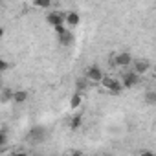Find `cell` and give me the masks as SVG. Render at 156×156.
<instances>
[{
  "instance_id": "cell-1",
  "label": "cell",
  "mask_w": 156,
  "mask_h": 156,
  "mask_svg": "<svg viewBox=\"0 0 156 156\" xmlns=\"http://www.w3.org/2000/svg\"><path fill=\"white\" fill-rule=\"evenodd\" d=\"M101 85H103V88H107V90H108L112 96H119V94L123 92V88H125L121 81L114 79V77H108V75H105V77H103Z\"/></svg>"
},
{
  "instance_id": "cell-2",
  "label": "cell",
  "mask_w": 156,
  "mask_h": 156,
  "mask_svg": "<svg viewBox=\"0 0 156 156\" xmlns=\"http://www.w3.org/2000/svg\"><path fill=\"white\" fill-rule=\"evenodd\" d=\"M85 77H87L88 81H92V83H101L105 75H103V70H101L98 64H92V66H88V70H87Z\"/></svg>"
},
{
  "instance_id": "cell-3",
  "label": "cell",
  "mask_w": 156,
  "mask_h": 156,
  "mask_svg": "<svg viewBox=\"0 0 156 156\" xmlns=\"http://www.w3.org/2000/svg\"><path fill=\"white\" fill-rule=\"evenodd\" d=\"M121 83H123L125 88H132V87H136V85L140 83V73H136L134 70L125 72L123 77H121Z\"/></svg>"
},
{
  "instance_id": "cell-4",
  "label": "cell",
  "mask_w": 156,
  "mask_h": 156,
  "mask_svg": "<svg viewBox=\"0 0 156 156\" xmlns=\"http://www.w3.org/2000/svg\"><path fill=\"white\" fill-rule=\"evenodd\" d=\"M46 22L51 26V28H57V26H64L66 24V15L59 13V11H51L46 15Z\"/></svg>"
},
{
  "instance_id": "cell-5",
  "label": "cell",
  "mask_w": 156,
  "mask_h": 156,
  "mask_svg": "<svg viewBox=\"0 0 156 156\" xmlns=\"http://www.w3.org/2000/svg\"><path fill=\"white\" fill-rule=\"evenodd\" d=\"M114 64L119 66V68H127V66H130V64H132V57H130V53H129V51H119V53H116V55H114Z\"/></svg>"
},
{
  "instance_id": "cell-6",
  "label": "cell",
  "mask_w": 156,
  "mask_h": 156,
  "mask_svg": "<svg viewBox=\"0 0 156 156\" xmlns=\"http://www.w3.org/2000/svg\"><path fill=\"white\" fill-rule=\"evenodd\" d=\"M132 70H134L136 73L143 75V73H147V72L151 70V62H149L147 59H136V61H132Z\"/></svg>"
},
{
  "instance_id": "cell-7",
  "label": "cell",
  "mask_w": 156,
  "mask_h": 156,
  "mask_svg": "<svg viewBox=\"0 0 156 156\" xmlns=\"http://www.w3.org/2000/svg\"><path fill=\"white\" fill-rule=\"evenodd\" d=\"M57 39H59V42H61L62 46H70V44L73 42V33L66 28V30H62L61 33H57Z\"/></svg>"
},
{
  "instance_id": "cell-8",
  "label": "cell",
  "mask_w": 156,
  "mask_h": 156,
  "mask_svg": "<svg viewBox=\"0 0 156 156\" xmlns=\"http://www.w3.org/2000/svg\"><path fill=\"white\" fill-rule=\"evenodd\" d=\"M44 136H46V130H44V129H41V127H35V129H31V130H30V134H28V138H30L33 143H39V141H42V140H44Z\"/></svg>"
},
{
  "instance_id": "cell-9",
  "label": "cell",
  "mask_w": 156,
  "mask_h": 156,
  "mask_svg": "<svg viewBox=\"0 0 156 156\" xmlns=\"http://www.w3.org/2000/svg\"><path fill=\"white\" fill-rule=\"evenodd\" d=\"M79 24H81V17L77 15L75 11L66 13V26H68V28H77Z\"/></svg>"
},
{
  "instance_id": "cell-10",
  "label": "cell",
  "mask_w": 156,
  "mask_h": 156,
  "mask_svg": "<svg viewBox=\"0 0 156 156\" xmlns=\"http://www.w3.org/2000/svg\"><path fill=\"white\" fill-rule=\"evenodd\" d=\"M81 103H83V96H81V92H77V94H73L72 99H70V108H72V110H77V108L81 107Z\"/></svg>"
},
{
  "instance_id": "cell-11",
  "label": "cell",
  "mask_w": 156,
  "mask_h": 156,
  "mask_svg": "<svg viewBox=\"0 0 156 156\" xmlns=\"http://www.w3.org/2000/svg\"><path fill=\"white\" fill-rule=\"evenodd\" d=\"M28 98H30L28 90H15V94H13V101L15 103H24Z\"/></svg>"
},
{
  "instance_id": "cell-12",
  "label": "cell",
  "mask_w": 156,
  "mask_h": 156,
  "mask_svg": "<svg viewBox=\"0 0 156 156\" xmlns=\"http://www.w3.org/2000/svg\"><path fill=\"white\" fill-rule=\"evenodd\" d=\"M81 123H83V118H81L79 114H75V116L70 119V129H72V130H77V129L81 127Z\"/></svg>"
},
{
  "instance_id": "cell-13",
  "label": "cell",
  "mask_w": 156,
  "mask_h": 156,
  "mask_svg": "<svg viewBox=\"0 0 156 156\" xmlns=\"http://www.w3.org/2000/svg\"><path fill=\"white\" fill-rule=\"evenodd\" d=\"M33 6L41 8V9H48L51 6V0H33Z\"/></svg>"
},
{
  "instance_id": "cell-14",
  "label": "cell",
  "mask_w": 156,
  "mask_h": 156,
  "mask_svg": "<svg viewBox=\"0 0 156 156\" xmlns=\"http://www.w3.org/2000/svg\"><path fill=\"white\" fill-rule=\"evenodd\" d=\"M13 94H15V90L4 88V90H2V103H8L9 99H13Z\"/></svg>"
},
{
  "instance_id": "cell-15",
  "label": "cell",
  "mask_w": 156,
  "mask_h": 156,
  "mask_svg": "<svg viewBox=\"0 0 156 156\" xmlns=\"http://www.w3.org/2000/svg\"><path fill=\"white\" fill-rule=\"evenodd\" d=\"M75 87H77V90H79V92L85 90V88L88 87V79H87V77H85V79H77V81H75Z\"/></svg>"
},
{
  "instance_id": "cell-16",
  "label": "cell",
  "mask_w": 156,
  "mask_h": 156,
  "mask_svg": "<svg viewBox=\"0 0 156 156\" xmlns=\"http://www.w3.org/2000/svg\"><path fill=\"white\" fill-rule=\"evenodd\" d=\"M8 143V134H6V130H2L0 132V147H4Z\"/></svg>"
},
{
  "instance_id": "cell-17",
  "label": "cell",
  "mask_w": 156,
  "mask_h": 156,
  "mask_svg": "<svg viewBox=\"0 0 156 156\" xmlns=\"http://www.w3.org/2000/svg\"><path fill=\"white\" fill-rule=\"evenodd\" d=\"M0 70H2V72H6V70H9V62H8L6 59H2V61H0Z\"/></svg>"
},
{
  "instance_id": "cell-18",
  "label": "cell",
  "mask_w": 156,
  "mask_h": 156,
  "mask_svg": "<svg viewBox=\"0 0 156 156\" xmlns=\"http://www.w3.org/2000/svg\"><path fill=\"white\" fill-rule=\"evenodd\" d=\"M68 154H81V151H77V149H72V151H68Z\"/></svg>"
}]
</instances>
